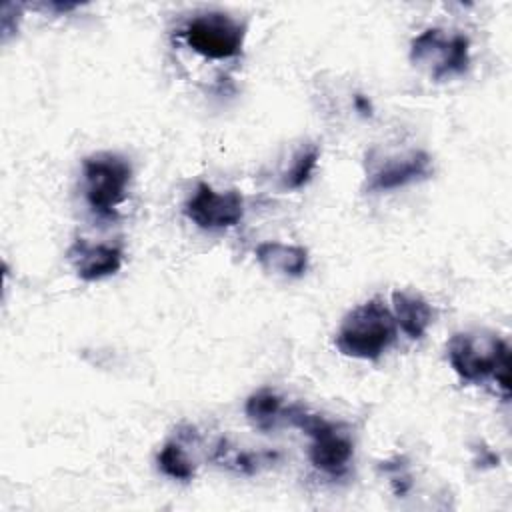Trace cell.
<instances>
[{
    "label": "cell",
    "instance_id": "cell-1",
    "mask_svg": "<svg viewBox=\"0 0 512 512\" xmlns=\"http://www.w3.org/2000/svg\"><path fill=\"white\" fill-rule=\"evenodd\" d=\"M396 328L390 308L380 298H370L344 316L334 344L348 358L378 360L394 344Z\"/></svg>",
    "mask_w": 512,
    "mask_h": 512
},
{
    "label": "cell",
    "instance_id": "cell-2",
    "mask_svg": "<svg viewBox=\"0 0 512 512\" xmlns=\"http://www.w3.org/2000/svg\"><path fill=\"white\" fill-rule=\"evenodd\" d=\"M84 198L98 218H114L132 182L130 162L116 152H96L82 160Z\"/></svg>",
    "mask_w": 512,
    "mask_h": 512
},
{
    "label": "cell",
    "instance_id": "cell-3",
    "mask_svg": "<svg viewBox=\"0 0 512 512\" xmlns=\"http://www.w3.org/2000/svg\"><path fill=\"white\" fill-rule=\"evenodd\" d=\"M284 416L310 438L308 458L314 468L328 476H340L348 470L354 458V444L346 432H342L334 422L300 406L284 410Z\"/></svg>",
    "mask_w": 512,
    "mask_h": 512
},
{
    "label": "cell",
    "instance_id": "cell-4",
    "mask_svg": "<svg viewBox=\"0 0 512 512\" xmlns=\"http://www.w3.org/2000/svg\"><path fill=\"white\" fill-rule=\"evenodd\" d=\"M508 352V344L490 330L456 332L446 342V356L452 370L470 384L492 376L496 364Z\"/></svg>",
    "mask_w": 512,
    "mask_h": 512
},
{
    "label": "cell",
    "instance_id": "cell-5",
    "mask_svg": "<svg viewBox=\"0 0 512 512\" xmlns=\"http://www.w3.org/2000/svg\"><path fill=\"white\" fill-rule=\"evenodd\" d=\"M410 60L440 82L466 72L470 64V42L458 32L446 34L440 28H426L412 40Z\"/></svg>",
    "mask_w": 512,
    "mask_h": 512
},
{
    "label": "cell",
    "instance_id": "cell-6",
    "mask_svg": "<svg viewBox=\"0 0 512 512\" xmlns=\"http://www.w3.org/2000/svg\"><path fill=\"white\" fill-rule=\"evenodd\" d=\"M180 34L196 54L226 60L242 52L246 28L226 12H204L190 18Z\"/></svg>",
    "mask_w": 512,
    "mask_h": 512
},
{
    "label": "cell",
    "instance_id": "cell-7",
    "mask_svg": "<svg viewBox=\"0 0 512 512\" xmlns=\"http://www.w3.org/2000/svg\"><path fill=\"white\" fill-rule=\"evenodd\" d=\"M432 174V158L424 150L380 152L372 148L366 154V188L370 192L396 190L424 180Z\"/></svg>",
    "mask_w": 512,
    "mask_h": 512
},
{
    "label": "cell",
    "instance_id": "cell-8",
    "mask_svg": "<svg viewBox=\"0 0 512 512\" xmlns=\"http://www.w3.org/2000/svg\"><path fill=\"white\" fill-rule=\"evenodd\" d=\"M184 214L202 230H226L244 218V198L236 188L218 192L210 184L200 182L186 200Z\"/></svg>",
    "mask_w": 512,
    "mask_h": 512
},
{
    "label": "cell",
    "instance_id": "cell-9",
    "mask_svg": "<svg viewBox=\"0 0 512 512\" xmlns=\"http://www.w3.org/2000/svg\"><path fill=\"white\" fill-rule=\"evenodd\" d=\"M68 262L72 264L78 278L86 282H96L108 276H114L122 268V248L116 244L90 242L84 238H76L66 252Z\"/></svg>",
    "mask_w": 512,
    "mask_h": 512
},
{
    "label": "cell",
    "instance_id": "cell-10",
    "mask_svg": "<svg viewBox=\"0 0 512 512\" xmlns=\"http://www.w3.org/2000/svg\"><path fill=\"white\" fill-rule=\"evenodd\" d=\"M392 316L396 326L412 340H420L434 322L430 302L412 290H396L392 294Z\"/></svg>",
    "mask_w": 512,
    "mask_h": 512
},
{
    "label": "cell",
    "instance_id": "cell-11",
    "mask_svg": "<svg viewBox=\"0 0 512 512\" xmlns=\"http://www.w3.org/2000/svg\"><path fill=\"white\" fill-rule=\"evenodd\" d=\"M254 256L258 264L272 274L298 278L308 270V250L284 242H262L256 246Z\"/></svg>",
    "mask_w": 512,
    "mask_h": 512
},
{
    "label": "cell",
    "instance_id": "cell-12",
    "mask_svg": "<svg viewBox=\"0 0 512 512\" xmlns=\"http://www.w3.org/2000/svg\"><path fill=\"white\" fill-rule=\"evenodd\" d=\"M244 412L246 416L262 430H270L278 418L284 416V408H282V398L268 390V388H262L254 394L248 396L246 400V406H244Z\"/></svg>",
    "mask_w": 512,
    "mask_h": 512
},
{
    "label": "cell",
    "instance_id": "cell-13",
    "mask_svg": "<svg viewBox=\"0 0 512 512\" xmlns=\"http://www.w3.org/2000/svg\"><path fill=\"white\" fill-rule=\"evenodd\" d=\"M158 468L172 480H180V482H188L194 478L196 474V466L192 462V458L188 456L186 448L182 446V442L178 440H168L158 456H156Z\"/></svg>",
    "mask_w": 512,
    "mask_h": 512
},
{
    "label": "cell",
    "instance_id": "cell-14",
    "mask_svg": "<svg viewBox=\"0 0 512 512\" xmlns=\"http://www.w3.org/2000/svg\"><path fill=\"white\" fill-rule=\"evenodd\" d=\"M318 158H320L318 146L308 144L306 148H302V150L296 154L292 166H290V168L286 170V174H284V186L290 188V190H298V188H302L304 184H308L310 178H312V174H314V170H316Z\"/></svg>",
    "mask_w": 512,
    "mask_h": 512
}]
</instances>
